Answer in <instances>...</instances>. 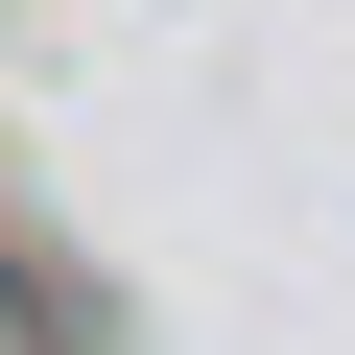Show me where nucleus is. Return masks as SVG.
I'll return each mask as SVG.
<instances>
[{"label":"nucleus","mask_w":355,"mask_h":355,"mask_svg":"<svg viewBox=\"0 0 355 355\" xmlns=\"http://www.w3.org/2000/svg\"><path fill=\"white\" fill-rule=\"evenodd\" d=\"M0 355H71V308H48V261L0 237Z\"/></svg>","instance_id":"f257e3e1"}]
</instances>
